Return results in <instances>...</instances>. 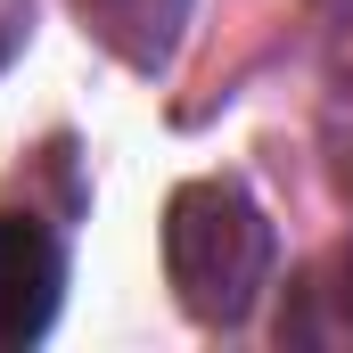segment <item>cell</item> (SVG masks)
<instances>
[{
  "mask_svg": "<svg viewBox=\"0 0 353 353\" xmlns=\"http://www.w3.org/2000/svg\"><path fill=\"white\" fill-rule=\"evenodd\" d=\"M165 271L189 321L239 329L271 288V222L247 197V181H189L165 205Z\"/></svg>",
  "mask_w": 353,
  "mask_h": 353,
  "instance_id": "6da1fadb",
  "label": "cell"
},
{
  "mask_svg": "<svg viewBox=\"0 0 353 353\" xmlns=\"http://www.w3.org/2000/svg\"><path fill=\"white\" fill-rule=\"evenodd\" d=\"M66 247L41 214H0V345H33L58 321Z\"/></svg>",
  "mask_w": 353,
  "mask_h": 353,
  "instance_id": "7a4b0ae2",
  "label": "cell"
},
{
  "mask_svg": "<svg viewBox=\"0 0 353 353\" xmlns=\"http://www.w3.org/2000/svg\"><path fill=\"white\" fill-rule=\"evenodd\" d=\"M74 17L132 74H165L181 50V25H189V0H74Z\"/></svg>",
  "mask_w": 353,
  "mask_h": 353,
  "instance_id": "3957f363",
  "label": "cell"
},
{
  "mask_svg": "<svg viewBox=\"0 0 353 353\" xmlns=\"http://www.w3.org/2000/svg\"><path fill=\"white\" fill-rule=\"evenodd\" d=\"M345 279H353V247H345V255H329V263H321V279L304 271V288H296V312L279 321V337H329V321H312V304H321L329 288H345ZM337 337H353V304L337 312Z\"/></svg>",
  "mask_w": 353,
  "mask_h": 353,
  "instance_id": "277c9868",
  "label": "cell"
},
{
  "mask_svg": "<svg viewBox=\"0 0 353 353\" xmlns=\"http://www.w3.org/2000/svg\"><path fill=\"white\" fill-rule=\"evenodd\" d=\"M25 25H33V8H25V0H0V66L17 58V41H25Z\"/></svg>",
  "mask_w": 353,
  "mask_h": 353,
  "instance_id": "5b68a950",
  "label": "cell"
}]
</instances>
